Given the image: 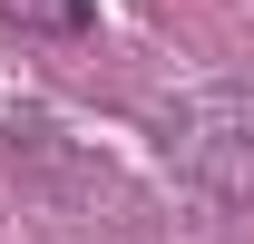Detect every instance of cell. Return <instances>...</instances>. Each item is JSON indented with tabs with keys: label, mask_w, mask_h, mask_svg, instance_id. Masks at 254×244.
Listing matches in <instances>:
<instances>
[{
	"label": "cell",
	"mask_w": 254,
	"mask_h": 244,
	"mask_svg": "<svg viewBox=\"0 0 254 244\" xmlns=\"http://www.w3.org/2000/svg\"><path fill=\"white\" fill-rule=\"evenodd\" d=\"M0 20H20V30H78L88 0H0Z\"/></svg>",
	"instance_id": "cell-1"
}]
</instances>
